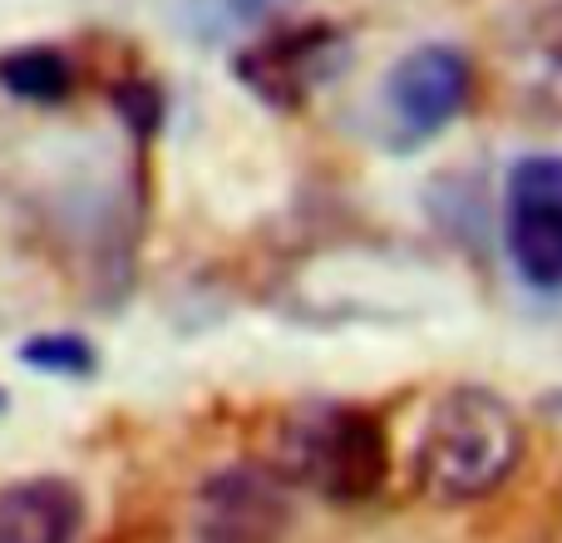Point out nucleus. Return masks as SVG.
Returning a JSON list of instances; mask_svg holds the SVG:
<instances>
[{
  "instance_id": "obj_8",
  "label": "nucleus",
  "mask_w": 562,
  "mask_h": 543,
  "mask_svg": "<svg viewBox=\"0 0 562 543\" xmlns=\"http://www.w3.org/2000/svg\"><path fill=\"white\" fill-rule=\"evenodd\" d=\"M75 85L79 69L59 45H15L0 55V89L20 104H65Z\"/></svg>"
},
{
  "instance_id": "obj_4",
  "label": "nucleus",
  "mask_w": 562,
  "mask_h": 543,
  "mask_svg": "<svg viewBox=\"0 0 562 543\" xmlns=\"http://www.w3.org/2000/svg\"><path fill=\"white\" fill-rule=\"evenodd\" d=\"M474 99V59L449 40L405 49L380 79V124L390 148H425L454 124Z\"/></svg>"
},
{
  "instance_id": "obj_6",
  "label": "nucleus",
  "mask_w": 562,
  "mask_h": 543,
  "mask_svg": "<svg viewBox=\"0 0 562 543\" xmlns=\"http://www.w3.org/2000/svg\"><path fill=\"white\" fill-rule=\"evenodd\" d=\"M291 524V489L262 459L213 469L193 495V543H286Z\"/></svg>"
},
{
  "instance_id": "obj_9",
  "label": "nucleus",
  "mask_w": 562,
  "mask_h": 543,
  "mask_svg": "<svg viewBox=\"0 0 562 543\" xmlns=\"http://www.w3.org/2000/svg\"><path fill=\"white\" fill-rule=\"evenodd\" d=\"M518 89L533 109L553 104L562 114V5L538 10L528 25V40L518 49Z\"/></svg>"
},
{
  "instance_id": "obj_3",
  "label": "nucleus",
  "mask_w": 562,
  "mask_h": 543,
  "mask_svg": "<svg viewBox=\"0 0 562 543\" xmlns=\"http://www.w3.org/2000/svg\"><path fill=\"white\" fill-rule=\"evenodd\" d=\"M350 65V30L330 15L272 20L233 55V79L277 114H301Z\"/></svg>"
},
{
  "instance_id": "obj_11",
  "label": "nucleus",
  "mask_w": 562,
  "mask_h": 543,
  "mask_svg": "<svg viewBox=\"0 0 562 543\" xmlns=\"http://www.w3.org/2000/svg\"><path fill=\"white\" fill-rule=\"evenodd\" d=\"M20 361L45 370V376H69V380H85L99 370V351L79 331H40V336H30L20 346Z\"/></svg>"
},
{
  "instance_id": "obj_1",
  "label": "nucleus",
  "mask_w": 562,
  "mask_h": 543,
  "mask_svg": "<svg viewBox=\"0 0 562 543\" xmlns=\"http://www.w3.org/2000/svg\"><path fill=\"white\" fill-rule=\"evenodd\" d=\"M528 450L524 415L488 386H449L409 445V489L439 509L479 505L518 475Z\"/></svg>"
},
{
  "instance_id": "obj_2",
  "label": "nucleus",
  "mask_w": 562,
  "mask_h": 543,
  "mask_svg": "<svg viewBox=\"0 0 562 543\" xmlns=\"http://www.w3.org/2000/svg\"><path fill=\"white\" fill-rule=\"evenodd\" d=\"M267 469L296 495L326 499V505L356 509L370 505L390 485L395 450H390L385 420L356 400H306L291 406L272 425Z\"/></svg>"
},
{
  "instance_id": "obj_13",
  "label": "nucleus",
  "mask_w": 562,
  "mask_h": 543,
  "mask_svg": "<svg viewBox=\"0 0 562 543\" xmlns=\"http://www.w3.org/2000/svg\"><path fill=\"white\" fill-rule=\"evenodd\" d=\"M0 406H5V396H0Z\"/></svg>"
},
{
  "instance_id": "obj_7",
  "label": "nucleus",
  "mask_w": 562,
  "mask_h": 543,
  "mask_svg": "<svg viewBox=\"0 0 562 543\" xmlns=\"http://www.w3.org/2000/svg\"><path fill=\"white\" fill-rule=\"evenodd\" d=\"M85 495L59 475H30L0 489V543H75Z\"/></svg>"
},
{
  "instance_id": "obj_10",
  "label": "nucleus",
  "mask_w": 562,
  "mask_h": 543,
  "mask_svg": "<svg viewBox=\"0 0 562 543\" xmlns=\"http://www.w3.org/2000/svg\"><path fill=\"white\" fill-rule=\"evenodd\" d=\"M109 104L114 114L124 119L128 138L134 144H154L164 134V119H168V99H164V85L148 75H124L109 85Z\"/></svg>"
},
{
  "instance_id": "obj_5",
  "label": "nucleus",
  "mask_w": 562,
  "mask_h": 543,
  "mask_svg": "<svg viewBox=\"0 0 562 543\" xmlns=\"http://www.w3.org/2000/svg\"><path fill=\"white\" fill-rule=\"evenodd\" d=\"M504 253L524 287L562 291V154H524L508 168Z\"/></svg>"
},
{
  "instance_id": "obj_12",
  "label": "nucleus",
  "mask_w": 562,
  "mask_h": 543,
  "mask_svg": "<svg viewBox=\"0 0 562 543\" xmlns=\"http://www.w3.org/2000/svg\"><path fill=\"white\" fill-rule=\"evenodd\" d=\"M286 5L291 0H223V10H227L233 25H257V30L286 15Z\"/></svg>"
}]
</instances>
